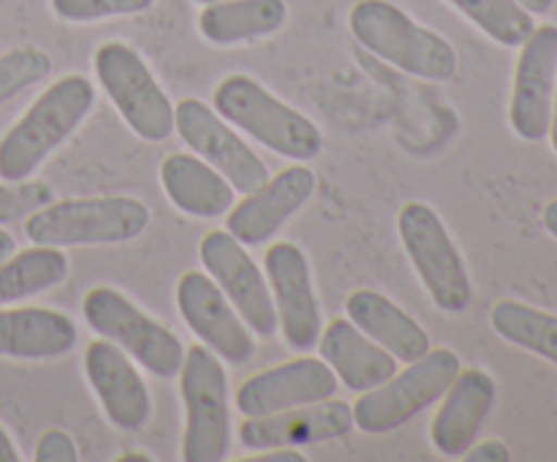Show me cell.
<instances>
[{"label":"cell","mask_w":557,"mask_h":462,"mask_svg":"<svg viewBox=\"0 0 557 462\" xmlns=\"http://www.w3.org/2000/svg\"><path fill=\"white\" fill-rule=\"evenodd\" d=\"M96 107L87 76L69 74L52 82L0 139V179H30L36 168L71 139Z\"/></svg>","instance_id":"cell-1"},{"label":"cell","mask_w":557,"mask_h":462,"mask_svg":"<svg viewBox=\"0 0 557 462\" xmlns=\"http://www.w3.org/2000/svg\"><path fill=\"white\" fill-rule=\"evenodd\" d=\"M348 27L364 49L395 65L403 74L428 82L457 76V52L441 33L413 22L389 0H359L348 14Z\"/></svg>","instance_id":"cell-2"},{"label":"cell","mask_w":557,"mask_h":462,"mask_svg":"<svg viewBox=\"0 0 557 462\" xmlns=\"http://www.w3.org/2000/svg\"><path fill=\"white\" fill-rule=\"evenodd\" d=\"M212 109L226 123L264 145L275 155L288 158L294 163H308L321 155L324 136L321 128L302 112L288 107L267 87L245 74H232L212 92Z\"/></svg>","instance_id":"cell-3"},{"label":"cell","mask_w":557,"mask_h":462,"mask_svg":"<svg viewBox=\"0 0 557 462\" xmlns=\"http://www.w3.org/2000/svg\"><path fill=\"white\" fill-rule=\"evenodd\" d=\"M147 226L150 210L134 196L60 199L25 217L27 239L47 248L123 245L141 237Z\"/></svg>","instance_id":"cell-4"},{"label":"cell","mask_w":557,"mask_h":462,"mask_svg":"<svg viewBox=\"0 0 557 462\" xmlns=\"http://www.w3.org/2000/svg\"><path fill=\"white\" fill-rule=\"evenodd\" d=\"M180 395L185 405L183 460L221 462L232 449L228 375L221 357L205 342L185 348L180 367Z\"/></svg>","instance_id":"cell-5"},{"label":"cell","mask_w":557,"mask_h":462,"mask_svg":"<svg viewBox=\"0 0 557 462\" xmlns=\"http://www.w3.org/2000/svg\"><path fill=\"white\" fill-rule=\"evenodd\" d=\"M460 370V357L451 348H430L424 357L408 362L403 373H395L381 386L359 395L351 405L354 427L370 435L400 429L417 413L438 402Z\"/></svg>","instance_id":"cell-6"},{"label":"cell","mask_w":557,"mask_h":462,"mask_svg":"<svg viewBox=\"0 0 557 462\" xmlns=\"http://www.w3.org/2000/svg\"><path fill=\"white\" fill-rule=\"evenodd\" d=\"M397 234L435 308L466 313L473 302V283L438 212L424 201H408L397 215Z\"/></svg>","instance_id":"cell-7"},{"label":"cell","mask_w":557,"mask_h":462,"mask_svg":"<svg viewBox=\"0 0 557 462\" xmlns=\"http://www.w3.org/2000/svg\"><path fill=\"white\" fill-rule=\"evenodd\" d=\"M82 315L98 337L117 342L147 373L158 378H174L183 367L185 346L180 337L161 321L136 308L117 288H90L82 302Z\"/></svg>","instance_id":"cell-8"},{"label":"cell","mask_w":557,"mask_h":462,"mask_svg":"<svg viewBox=\"0 0 557 462\" xmlns=\"http://www.w3.org/2000/svg\"><path fill=\"white\" fill-rule=\"evenodd\" d=\"M92 68L107 98L139 139L166 141L174 134V103L134 47L123 41L101 43Z\"/></svg>","instance_id":"cell-9"},{"label":"cell","mask_w":557,"mask_h":462,"mask_svg":"<svg viewBox=\"0 0 557 462\" xmlns=\"http://www.w3.org/2000/svg\"><path fill=\"white\" fill-rule=\"evenodd\" d=\"M174 130L190 152L218 168L239 193H250L270 179V168L253 147L245 145L232 125L199 98H183L174 107Z\"/></svg>","instance_id":"cell-10"},{"label":"cell","mask_w":557,"mask_h":462,"mask_svg":"<svg viewBox=\"0 0 557 462\" xmlns=\"http://www.w3.org/2000/svg\"><path fill=\"white\" fill-rule=\"evenodd\" d=\"M199 259L207 275L218 283L228 302L237 308L248 329L259 337H272L277 332V310L272 299L270 280L256 266L245 245L232 232H210L199 242Z\"/></svg>","instance_id":"cell-11"},{"label":"cell","mask_w":557,"mask_h":462,"mask_svg":"<svg viewBox=\"0 0 557 462\" xmlns=\"http://www.w3.org/2000/svg\"><path fill=\"white\" fill-rule=\"evenodd\" d=\"M264 275L270 280L286 346L297 353L313 351L321 337V302L308 255L299 245L275 242L264 253Z\"/></svg>","instance_id":"cell-12"},{"label":"cell","mask_w":557,"mask_h":462,"mask_svg":"<svg viewBox=\"0 0 557 462\" xmlns=\"http://www.w3.org/2000/svg\"><path fill=\"white\" fill-rule=\"evenodd\" d=\"M177 310L188 329L228 364H248L256 340L226 294L207 272H185L177 280Z\"/></svg>","instance_id":"cell-13"},{"label":"cell","mask_w":557,"mask_h":462,"mask_svg":"<svg viewBox=\"0 0 557 462\" xmlns=\"http://www.w3.org/2000/svg\"><path fill=\"white\" fill-rule=\"evenodd\" d=\"M557 82V25L533 27L522 43L511 87L509 123L525 141H542L549 134Z\"/></svg>","instance_id":"cell-14"},{"label":"cell","mask_w":557,"mask_h":462,"mask_svg":"<svg viewBox=\"0 0 557 462\" xmlns=\"http://www.w3.org/2000/svg\"><path fill=\"white\" fill-rule=\"evenodd\" d=\"M337 386L341 380L324 359L299 357L250 375L237 389L234 405L243 416H270L288 408L330 400Z\"/></svg>","instance_id":"cell-15"},{"label":"cell","mask_w":557,"mask_h":462,"mask_svg":"<svg viewBox=\"0 0 557 462\" xmlns=\"http://www.w3.org/2000/svg\"><path fill=\"white\" fill-rule=\"evenodd\" d=\"M315 190V174L310 166L294 163L256 190L245 193L243 201L226 212V232H232L245 248L264 245L281 232L283 223L297 215Z\"/></svg>","instance_id":"cell-16"},{"label":"cell","mask_w":557,"mask_h":462,"mask_svg":"<svg viewBox=\"0 0 557 462\" xmlns=\"http://www.w3.org/2000/svg\"><path fill=\"white\" fill-rule=\"evenodd\" d=\"M85 375L109 422L123 433H139L152 416V395L128 353L117 342L92 340L85 351Z\"/></svg>","instance_id":"cell-17"},{"label":"cell","mask_w":557,"mask_h":462,"mask_svg":"<svg viewBox=\"0 0 557 462\" xmlns=\"http://www.w3.org/2000/svg\"><path fill=\"white\" fill-rule=\"evenodd\" d=\"M354 429V411L343 400H321L310 405L288 408L270 416H245L239 424V444L245 449H281V446H310L346 438Z\"/></svg>","instance_id":"cell-18"},{"label":"cell","mask_w":557,"mask_h":462,"mask_svg":"<svg viewBox=\"0 0 557 462\" xmlns=\"http://www.w3.org/2000/svg\"><path fill=\"white\" fill-rule=\"evenodd\" d=\"M495 395H498L495 378L487 370H460L441 397V408L430 424V440L435 451L449 460L466 457L493 411Z\"/></svg>","instance_id":"cell-19"},{"label":"cell","mask_w":557,"mask_h":462,"mask_svg":"<svg viewBox=\"0 0 557 462\" xmlns=\"http://www.w3.org/2000/svg\"><path fill=\"white\" fill-rule=\"evenodd\" d=\"M319 351L337 380L359 395L375 389L397 373V359L348 319H335L326 329H321Z\"/></svg>","instance_id":"cell-20"},{"label":"cell","mask_w":557,"mask_h":462,"mask_svg":"<svg viewBox=\"0 0 557 462\" xmlns=\"http://www.w3.org/2000/svg\"><path fill=\"white\" fill-rule=\"evenodd\" d=\"M74 319L52 308H0V357L44 362L76 346Z\"/></svg>","instance_id":"cell-21"},{"label":"cell","mask_w":557,"mask_h":462,"mask_svg":"<svg viewBox=\"0 0 557 462\" xmlns=\"http://www.w3.org/2000/svg\"><path fill=\"white\" fill-rule=\"evenodd\" d=\"M346 315L370 340L386 348L397 362L408 364L430 351V335L424 332V326L381 291L357 288L348 294Z\"/></svg>","instance_id":"cell-22"},{"label":"cell","mask_w":557,"mask_h":462,"mask_svg":"<svg viewBox=\"0 0 557 462\" xmlns=\"http://www.w3.org/2000/svg\"><path fill=\"white\" fill-rule=\"evenodd\" d=\"M161 185L169 201L190 217H221L234 204V185L190 152H172L163 158Z\"/></svg>","instance_id":"cell-23"},{"label":"cell","mask_w":557,"mask_h":462,"mask_svg":"<svg viewBox=\"0 0 557 462\" xmlns=\"http://www.w3.org/2000/svg\"><path fill=\"white\" fill-rule=\"evenodd\" d=\"M286 20V0H215L199 14V33L215 47H234L272 36Z\"/></svg>","instance_id":"cell-24"},{"label":"cell","mask_w":557,"mask_h":462,"mask_svg":"<svg viewBox=\"0 0 557 462\" xmlns=\"http://www.w3.org/2000/svg\"><path fill=\"white\" fill-rule=\"evenodd\" d=\"M65 277H69V255L63 253V248L33 245L20 253L14 250L9 259L0 261V308L49 291Z\"/></svg>","instance_id":"cell-25"},{"label":"cell","mask_w":557,"mask_h":462,"mask_svg":"<svg viewBox=\"0 0 557 462\" xmlns=\"http://www.w3.org/2000/svg\"><path fill=\"white\" fill-rule=\"evenodd\" d=\"M490 324L504 340L557 364V315L515 299H504L490 310Z\"/></svg>","instance_id":"cell-26"},{"label":"cell","mask_w":557,"mask_h":462,"mask_svg":"<svg viewBox=\"0 0 557 462\" xmlns=\"http://www.w3.org/2000/svg\"><path fill=\"white\" fill-rule=\"evenodd\" d=\"M500 47H522L533 33V14L517 0H446Z\"/></svg>","instance_id":"cell-27"},{"label":"cell","mask_w":557,"mask_h":462,"mask_svg":"<svg viewBox=\"0 0 557 462\" xmlns=\"http://www.w3.org/2000/svg\"><path fill=\"white\" fill-rule=\"evenodd\" d=\"M49 71H52V58L44 49L16 47L0 54V103L47 79Z\"/></svg>","instance_id":"cell-28"},{"label":"cell","mask_w":557,"mask_h":462,"mask_svg":"<svg viewBox=\"0 0 557 462\" xmlns=\"http://www.w3.org/2000/svg\"><path fill=\"white\" fill-rule=\"evenodd\" d=\"M52 185L41 183V179H20V183L3 179L0 183V226L22 221L41 207L52 204Z\"/></svg>","instance_id":"cell-29"},{"label":"cell","mask_w":557,"mask_h":462,"mask_svg":"<svg viewBox=\"0 0 557 462\" xmlns=\"http://www.w3.org/2000/svg\"><path fill=\"white\" fill-rule=\"evenodd\" d=\"M156 0H49L54 14L65 22H98L147 11Z\"/></svg>","instance_id":"cell-30"},{"label":"cell","mask_w":557,"mask_h":462,"mask_svg":"<svg viewBox=\"0 0 557 462\" xmlns=\"http://www.w3.org/2000/svg\"><path fill=\"white\" fill-rule=\"evenodd\" d=\"M36 462H76L79 460V449H76L74 438L63 429H47V433L38 438L36 454H33Z\"/></svg>","instance_id":"cell-31"},{"label":"cell","mask_w":557,"mask_h":462,"mask_svg":"<svg viewBox=\"0 0 557 462\" xmlns=\"http://www.w3.org/2000/svg\"><path fill=\"white\" fill-rule=\"evenodd\" d=\"M468 462H509L511 451L504 440H482L466 451Z\"/></svg>","instance_id":"cell-32"},{"label":"cell","mask_w":557,"mask_h":462,"mask_svg":"<svg viewBox=\"0 0 557 462\" xmlns=\"http://www.w3.org/2000/svg\"><path fill=\"white\" fill-rule=\"evenodd\" d=\"M308 457L297 446H281V449H264L248 457V462H305Z\"/></svg>","instance_id":"cell-33"},{"label":"cell","mask_w":557,"mask_h":462,"mask_svg":"<svg viewBox=\"0 0 557 462\" xmlns=\"http://www.w3.org/2000/svg\"><path fill=\"white\" fill-rule=\"evenodd\" d=\"M0 462H20V451L3 427H0Z\"/></svg>","instance_id":"cell-34"},{"label":"cell","mask_w":557,"mask_h":462,"mask_svg":"<svg viewBox=\"0 0 557 462\" xmlns=\"http://www.w3.org/2000/svg\"><path fill=\"white\" fill-rule=\"evenodd\" d=\"M542 223H544V228H547V232L557 239V199H553L547 207H544Z\"/></svg>","instance_id":"cell-35"},{"label":"cell","mask_w":557,"mask_h":462,"mask_svg":"<svg viewBox=\"0 0 557 462\" xmlns=\"http://www.w3.org/2000/svg\"><path fill=\"white\" fill-rule=\"evenodd\" d=\"M517 3H520L528 14H547V11L553 9L555 0H517Z\"/></svg>","instance_id":"cell-36"},{"label":"cell","mask_w":557,"mask_h":462,"mask_svg":"<svg viewBox=\"0 0 557 462\" xmlns=\"http://www.w3.org/2000/svg\"><path fill=\"white\" fill-rule=\"evenodd\" d=\"M14 250H16L14 237H11L9 232H3V228H0V261L9 259V255L14 253Z\"/></svg>","instance_id":"cell-37"},{"label":"cell","mask_w":557,"mask_h":462,"mask_svg":"<svg viewBox=\"0 0 557 462\" xmlns=\"http://www.w3.org/2000/svg\"><path fill=\"white\" fill-rule=\"evenodd\" d=\"M549 141H553V150L557 152V82H555V96H553V120H549Z\"/></svg>","instance_id":"cell-38"},{"label":"cell","mask_w":557,"mask_h":462,"mask_svg":"<svg viewBox=\"0 0 557 462\" xmlns=\"http://www.w3.org/2000/svg\"><path fill=\"white\" fill-rule=\"evenodd\" d=\"M125 460H145V462H150V457H147V454H123V457H120V462H125Z\"/></svg>","instance_id":"cell-39"},{"label":"cell","mask_w":557,"mask_h":462,"mask_svg":"<svg viewBox=\"0 0 557 462\" xmlns=\"http://www.w3.org/2000/svg\"><path fill=\"white\" fill-rule=\"evenodd\" d=\"M196 3H201V5H207V3H215V0H196Z\"/></svg>","instance_id":"cell-40"}]
</instances>
